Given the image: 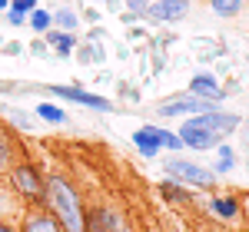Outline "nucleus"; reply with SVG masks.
I'll return each mask as SVG.
<instances>
[{
  "label": "nucleus",
  "instance_id": "f257e3e1",
  "mask_svg": "<svg viewBox=\"0 0 249 232\" xmlns=\"http://www.w3.org/2000/svg\"><path fill=\"white\" fill-rule=\"evenodd\" d=\"M43 209L60 222L63 232H87V206H83V196L73 186V179L63 173H50L43 176Z\"/></svg>",
  "mask_w": 249,
  "mask_h": 232
},
{
  "label": "nucleus",
  "instance_id": "f03ea898",
  "mask_svg": "<svg viewBox=\"0 0 249 232\" xmlns=\"http://www.w3.org/2000/svg\"><path fill=\"white\" fill-rule=\"evenodd\" d=\"M163 173L166 179H176L190 189H216V173L193 163V159H179V156H166L163 159Z\"/></svg>",
  "mask_w": 249,
  "mask_h": 232
},
{
  "label": "nucleus",
  "instance_id": "7ed1b4c3",
  "mask_svg": "<svg viewBox=\"0 0 249 232\" xmlns=\"http://www.w3.org/2000/svg\"><path fill=\"white\" fill-rule=\"evenodd\" d=\"M10 186H14V193L23 199V202H30V206H43V173H40L34 163H14V169H10Z\"/></svg>",
  "mask_w": 249,
  "mask_h": 232
},
{
  "label": "nucleus",
  "instance_id": "20e7f679",
  "mask_svg": "<svg viewBox=\"0 0 249 232\" xmlns=\"http://www.w3.org/2000/svg\"><path fill=\"white\" fill-rule=\"evenodd\" d=\"M216 110V103H206V99L193 97V93H179V97L173 99H163L160 103V116H199V113H210Z\"/></svg>",
  "mask_w": 249,
  "mask_h": 232
},
{
  "label": "nucleus",
  "instance_id": "39448f33",
  "mask_svg": "<svg viewBox=\"0 0 249 232\" xmlns=\"http://www.w3.org/2000/svg\"><path fill=\"white\" fill-rule=\"evenodd\" d=\"M50 93L57 99H67V103H80V106H90L96 113H110L113 110V103L107 97H96L90 90H80V86H67V83H60V86H50Z\"/></svg>",
  "mask_w": 249,
  "mask_h": 232
},
{
  "label": "nucleus",
  "instance_id": "423d86ee",
  "mask_svg": "<svg viewBox=\"0 0 249 232\" xmlns=\"http://www.w3.org/2000/svg\"><path fill=\"white\" fill-rule=\"evenodd\" d=\"M186 119H193L196 126H203V130H210L213 136H230L239 130V123H243V116L236 113H223V110H210V113H199V116H186Z\"/></svg>",
  "mask_w": 249,
  "mask_h": 232
},
{
  "label": "nucleus",
  "instance_id": "0eeeda50",
  "mask_svg": "<svg viewBox=\"0 0 249 232\" xmlns=\"http://www.w3.org/2000/svg\"><path fill=\"white\" fill-rule=\"evenodd\" d=\"M186 10H190V0H153V3H146L143 17L156 20V23H176L186 17Z\"/></svg>",
  "mask_w": 249,
  "mask_h": 232
},
{
  "label": "nucleus",
  "instance_id": "6e6552de",
  "mask_svg": "<svg viewBox=\"0 0 249 232\" xmlns=\"http://www.w3.org/2000/svg\"><path fill=\"white\" fill-rule=\"evenodd\" d=\"M179 139H183V146H190L196 153H203V149H216L219 146V136H213L210 130H203V126H196L193 119H183V126L176 130Z\"/></svg>",
  "mask_w": 249,
  "mask_h": 232
},
{
  "label": "nucleus",
  "instance_id": "1a4fd4ad",
  "mask_svg": "<svg viewBox=\"0 0 249 232\" xmlns=\"http://www.w3.org/2000/svg\"><path fill=\"white\" fill-rule=\"evenodd\" d=\"M190 93L199 99H206V103H223L226 99V90L219 86V80L210 77V73H196V77H190Z\"/></svg>",
  "mask_w": 249,
  "mask_h": 232
},
{
  "label": "nucleus",
  "instance_id": "9d476101",
  "mask_svg": "<svg viewBox=\"0 0 249 232\" xmlns=\"http://www.w3.org/2000/svg\"><path fill=\"white\" fill-rule=\"evenodd\" d=\"M20 232H63V229L43 206H30L23 213V219H20Z\"/></svg>",
  "mask_w": 249,
  "mask_h": 232
},
{
  "label": "nucleus",
  "instance_id": "9b49d317",
  "mask_svg": "<svg viewBox=\"0 0 249 232\" xmlns=\"http://www.w3.org/2000/svg\"><path fill=\"white\" fill-rule=\"evenodd\" d=\"M20 143L14 130L7 126V123H0V173H10L14 169V163H20Z\"/></svg>",
  "mask_w": 249,
  "mask_h": 232
},
{
  "label": "nucleus",
  "instance_id": "f8f14e48",
  "mask_svg": "<svg viewBox=\"0 0 249 232\" xmlns=\"http://www.w3.org/2000/svg\"><path fill=\"white\" fill-rule=\"evenodd\" d=\"M133 146H136V153L143 156V159H156V156L163 153L160 143H156V126H140V130L133 133Z\"/></svg>",
  "mask_w": 249,
  "mask_h": 232
},
{
  "label": "nucleus",
  "instance_id": "ddd939ff",
  "mask_svg": "<svg viewBox=\"0 0 249 232\" xmlns=\"http://www.w3.org/2000/svg\"><path fill=\"white\" fill-rule=\"evenodd\" d=\"M87 232H126V226L110 209H93L87 219Z\"/></svg>",
  "mask_w": 249,
  "mask_h": 232
},
{
  "label": "nucleus",
  "instance_id": "4468645a",
  "mask_svg": "<svg viewBox=\"0 0 249 232\" xmlns=\"http://www.w3.org/2000/svg\"><path fill=\"white\" fill-rule=\"evenodd\" d=\"M43 37H47V47H50L57 57H70V53L77 50V37L67 33V30H53V27H50Z\"/></svg>",
  "mask_w": 249,
  "mask_h": 232
},
{
  "label": "nucleus",
  "instance_id": "2eb2a0df",
  "mask_svg": "<svg viewBox=\"0 0 249 232\" xmlns=\"http://www.w3.org/2000/svg\"><path fill=\"white\" fill-rule=\"evenodd\" d=\"M160 193L166 196L170 202H179V206H193V202H196L193 189L183 186V182H176V179H163V182H160Z\"/></svg>",
  "mask_w": 249,
  "mask_h": 232
},
{
  "label": "nucleus",
  "instance_id": "dca6fc26",
  "mask_svg": "<svg viewBox=\"0 0 249 232\" xmlns=\"http://www.w3.org/2000/svg\"><path fill=\"white\" fill-rule=\"evenodd\" d=\"M210 213H216L219 219H236V215H239V202H236L232 196H213Z\"/></svg>",
  "mask_w": 249,
  "mask_h": 232
},
{
  "label": "nucleus",
  "instance_id": "f3484780",
  "mask_svg": "<svg viewBox=\"0 0 249 232\" xmlns=\"http://www.w3.org/2000/svg\"><path fill=\"white\" fill-rule=\"evenodd\" d=\"M230 169H236V153H232L230 143H219L216 146V166H213V173H230Z\"/></svg>",
  "mask_w": 249,
  "mask_h": 232
},
{
  "label": "nucleus",
  "instance_id": "a211bd4d",
  "mask_svg": "<svg viewBox=\"0 0 249 232\" xmlns=\"http://www.w3.org/2000/svg\"><path fill=\"white\" fill-rule=\"evenodd\" d=\"M34 113H37L43 123H53V126L67 123V110H63V106H57V103H37V110H34Z\"/></svg>",
  "mask_w": 249,
  "mask_h": 232
},
{
  "label": "nucleus",
  "instance_id": "6ab92c4d",
  "mask_svg": "<svg viewBox=\"0 0 249 232\" xmlns=\"http://www.w3.org/2000/svg\"><path fill=\"white\" fill-rule=\"evenodd\" d=\"M156 143H160V149H170V153L186 149L183 139H179V133H173V130H160V126H156Z\"/></svg>",
  "mask_w": 249,
  "mask_h": 232
},
{
  "label": "nucleus",
  "instance_id": "aec40b11",
  "mask_svg": "<svg viewBox=\"0 0 249 232\" xmlns=\"http://www.w3.org/2000/svg\"><path fill=\"white\" fill-rule=\"evenodd\" d=\"M27 23H30V30L47 33V30L53 27V14H50V10H30V14H27Z\"/></svg>",
  "mask_w": 249,
  "mask_h": 232
},
{
  "label": "nucleus",
  "instance_id": "412c9836",
  "mask_svg": "<svg viewBox=\"0 0 249 232\" xmlns=\"http://www.w3.org/2000/svg\"><path fill=\"white\" fill-rule=\"evenodd\" d=\"M77 14H73V10H67V7H57V10H53V27H57V30H67V33H73V30H77Z\"/></svg>",
  "mask_w": 249,
  "mask_h": 232
},
{
  "label": "nucleus",
  "instance_id": "4be33fe9",
  "mask_svg": "<svg viewBox=\"0 0 249 232\" xmlns=\"http://www.w3.org/2000/svg\"><path fill=\"white\" fill-rule=\"evenodd\" d=\"M210 7H213L216 17L230 20V17H236V14L243 10V0H210Z\"/></svg>",
  "mask_w": 249,
  "mask_h": 232
},
{
  "label": "nucleus",
  "instance_id": "5701e85b",
  "mask_svg": "<svg viewBox=\"0 0 249 232\" xmlns=\"http://www.w3.org/2000/svg\"><path fill=\"white\" fill-rule=\"evenodd\" d=\"M80 60H83V63H87V60H93V63H103V50H100V47H96V43H90V47H80Z\"/></svg>",
  "mask_w": 249,
  "mask_h": 232
},
{
  "label": "nucleus",
  "instance_id": "b1692460",
  "mask_svg": "<svg viewBox=\"0 0 249 232\" xmlns=\"http://www.w3.org/2000/svg\"><path fill=\"white\" fill-rule=\"evenodd\" d=\"M37 3H40V0H10L7 10H14V14H23V17H27L30 10H37Z\"/></svg>",
  "mask_w": 249,
  "mask_h": 232
},
{
  "label": "nucleus",
  "instance_id": "393cba45",
  "mask_svg": "<svg viewBox=\"0 0 249 232\" xmlns=\"http://www.w3.org/2000/svg\"><path fill=\"white\" fill-rule=\"evenodd\" d=\"M146 3H150V0H126V7L136 10V17H143V14H146Z\"/></svg>",
  "mask_w": 249,
  "mask_h": 232
},
{
  "label": "nucleus",
  "instance_id": "a878e982",
  "mask_svg": "<svg viewBox=\"0 0 249 232\" xmlns=\"http://www.w3.org/2000/svg\"><path fill=\"white\" fill-rule=\"evenodd\" d=\"M7 23H10V27H23L27 17H23V14H14V10H7Z\"/></svg>",
  "mask_w": 249,
  "mask_h": 232
},
{
  "label": "nucleus",
  "instance_id": "bb28decb",
  "mask_svg": "<svg viewBox=\"0 0 249 232\" xmlns=\"http://www.w3.org/2000/svg\"><path fill=\"white\" fill-rule=\"evenodd\" d=\"M3 53H10V57H17V53H23V47H20V43H7V47H3Z\"/></svg>",
  "mask_w": 249,
  "mask_h": 232
},
{
  "label": "nucleus",
  "instance_id": "cd10ccee",
  "mask_svg": "<svg viewBox=\"0 0 249 232\" xmlns=\"http://www.w3.org/2000/svg\"><path fill=\"white\" fill-rule=\"evenodd\" d=\"M0 232H20L17 226H10V222H3V219H0Z\"/></svg>",
  "mask_w": 249,
  "mask_h": 232
},
{
  "label": "nucleus",
  "instance_id": "c85d7f7f",
  "mask_svg": "<svg viewBox=\"0 0 249 232\" xmlns=\"http://www.w3.org/2000/svg\"><path fill=\"white\" fill-rule=\"evenodd\" d=\"M3 209H7V193L0 189V215H3Z\"/></svg>",
  "mask_w": 249,
  "mask_h": 232
},
{
  "label": "nucleus",
  "instance_id": "c756f323",
  "mask_svg": "<svg viewBox=\"0 0 249 232\" xmlns=\"http://www.w3.org/2000/svg\"><path fill=\"white\" fill-rule=\"evenodd\" d=\"M7 7H10V0H0V14H3V10H7Z\"/></svg>",
  "mask_w": 249,
  "mask_h": 232
},
{
  "label": "nucleus",
  "instance_id": "7c9ffc66",
  "mask_svg": "<svg viewBox=\"0 0 249 232\" xmlns=\"http://www.w3.org/2000/svg\"><path fill=\"white\" fill-rule=\"evenodd\" d=\"M103 3H110V10H116V0H103Z\"/></svg>",
  "mask_w": 249,
  "mask_h": 232
}]
</instances>
